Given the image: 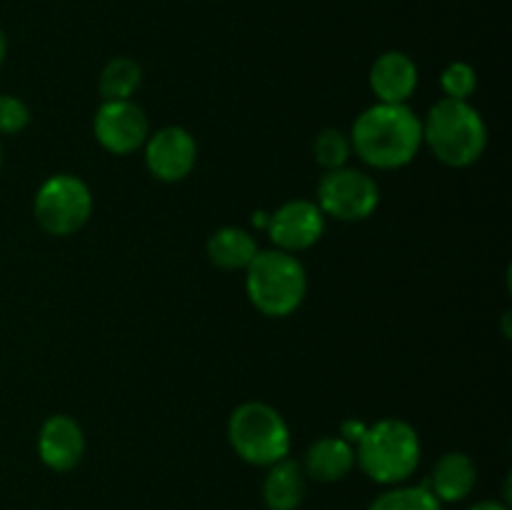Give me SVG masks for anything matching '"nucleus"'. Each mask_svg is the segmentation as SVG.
Segmentation results:
<instances>
[{"label": "nucleus", "instance_id": "obj_20", "mask_svg": "<svg viewBox=\"0 0 512 510\" xmlns=\"http://www.w3.org/2000/svg\"><path fill=\"white\" fill-rule=\"evenodd\" d=\"M440 88H443L445 98L453 100H468L478 88V75L475 68L468 63H450L448 68L440 73Z\"/></svg>", "mask_w": 512, "mask_h": 510}, {"label": "nucleus", "instance_id": "obj_9", "mask_svg": "<svg viewBox=\"0 0 512 510\" xmlns=\"http://www.w3.org/2000/svg\"><path fill=\"white\" fill-rule=\"evenodd\" d=\"M198 160V143L180 125H168L145 140V165L150 175L163 183H178L188 178Z\"/></svg>", "mask_w": 512, "mask_h": 510}, {"label": "nucleus", "instance_id": "obj_23", "mask_svg": "<svg viewBox=\"0 0 512 510\" xmlns=\"http://www.w3.org/2000/svg\"><path fill=\"white\" fill-rule=\"evenodd\" d=\"M5 55H8V38H5V33L0 30V65H3Z\"/></svg>", "mask_w": 512, "mask_h": 510}, {"label": "nucleus", "instance_id": "obj_19", "mask_svg": "<svg viewBox=\"0 0 512 510\" xmlns=\"http://www.w3.org/2000/svg\"><path fill=\"white\" fill-rule=\"evenodd\" d=\"M350 150H353L350 148V138L345 133H340L338 128H325L313 143L315 160H318L325 170L345 168V163H348L350 158Z\"/></svg>", "mask_w": 512, "mask_h": 510}, {"label": "nucleus", "instance_id": "obj_24", "mask_svg": "<svg viewBox=\"0 0 512 510\" xmlns=\"http://www.w3.org/2000/svg\"><path fill=\"white\" fill-rule=\"evenodd\" d=\"M0 163H3V148H0Z\"/></svg>", "mask_w": 512, "mask_h": 510}, {"label": "nucleus", "instance_id": "obj_21", "mask_svg": "<svg viewBox=\"0 0 512 510\" xmlns=\"http://www.w3.org/2000/svg\"><path fill=\"white\" fill-rule=\"evenodd\" d=\"M30 110L15 95L0 93V135H15L28 128Z\"/></svg>", "mask_w": 512, "mask_h": 510}, {"label": "nucleus", "instance_id": "obj_18", "mask_svg": "<svg viewBox=\"0 0 512 510\" xmlns=\"http://www.w3.org/2000/svg\"><path fill=\"white\" fill-rule=\"evenodd\" d=\"M368 510H443L428 485H400L380 493Z\"/></svg>", "mask_w": 512, "mask_h": 510}, {"label": "nucleus", "instance_id": "obj_14", "mask_svg": "<svg viewBox=\"0 0 512 510\" xmlns=\"http://www.w3.org/2000/svg\"><path fill=\"white\" fill-rule=\"evenodd\" d=\"M475 480H478L475 463L465 453L455 450V453H445L435 463L428 488L440 503H458L473 493Z\"/></svg>", "mask_w": 512, "mask_h": 510}, {"label": "nucleus", "instance_id": "obj_4", "mask_svg": "<svg viewBox=\"0 0 512 510\" xmlns=\"http://www.w3.org/2000/svg\"><path fill=\"white\" fill-rule=\"evenodd\" d=\"M245 290L255 308L270 318L293 315L308 293L303 263L285 250H263L245 268Z\"/></svg>", "mask_w": 512, "mask_h": 510}, {"label": "nucleus", "instance_id": "obj_12", "mask_svg": "<svg viewBox=\"0 0 512 510\" xmlns=\"http://www.w3.org/2000/svg\"><path fill=\"white\" fill-rule=\"evenodd\" d=\"M370 88L380 103L405 105L418 88V65L400 50L383 53L370 68Z\"/></svg>", "mask_w": 512, "mask_h": 510}, {"label": "nucleus", "instance_id": "obj_17", "mask_svg": "<svg viewBox=\"0 0 512 510\" xmlns=\"http://www.w3.org/2000/svg\"><path fill=\"white\" fill-rule=\"evenodd\" d=\"M143 83V70L133 58H113L100 73L98 90L103 100H130Z\"/></svg>", "mask_w": 512, "mask_h": 510}, {"label": "nucleus", "instance_id": "obj_6", "mask_svg": "<svg viewBox=\"0 0 512 510\" xmlns=\"http://www.w3.org/2000/svg\"><path fill=\"white\" fill-rule=\"evenodd\" d=\"M35 220L50 235H73L93 213V193L80 178L68 173L53 175L40 185L33 203Z\"/></svg>", "mask_w": 512, "mask_h": 510}, {"label": "nucleus", "instance_id": "obj_22", "mask_svg": "<svg viewBox=\"0 0 512 510\" xmlns=\"http://www.w3.org/2000/svg\"><path fill=\"white\" fill-rule=\"evenodd\" d=\"M468 510H508V505H503V503H495V500H483V503H475V505H470Z\"/></svg>", "mask_w": 512, "mask_h": 510}, {"label": "nucleus", "instance_id": "obj_7", "mask_svg": "<svg viewBox=\"0 0 512 510\" xmlns=\"http://www.w3.org/2000/svg\"><path fill=\"white\" fill-rule=\"evenodd\" d=\"M380 203L378 183L368 173L355 168H335L320 178L318 208L335 220H365L375 213Z\"/></svg>", "mask_w": 512, "mask_h": 510}, {"label": "nucleus", "instance_id": "obj_5", "mask_svg": "<svg viewBox=\"0 0 512 510\" xmlns=\"http://www.w3.org/2000/svg\"><path fill=\"white\" fill-rule=\"evenodd\" d=\"M228 440L240 460L270 468L278 460L288 458L290 428L273 405L250 400L238 405L230 415Z\"/></svg>", "mask_w": 512, "mask_h": 510}, {"label": "nucleus", "instance_id": "obj_15", "mask_svg": "<svg viewBox=\"0 0 512 510\" xmlns=\"http://www.w3.org/2000/svg\"><path fill=\"white\" fill-rule=\"evenodd\" d=\"M263 500L268 510H298L305 500L303 465L290 458L270 465L263 480Z\"/></svg>", "mask_w": 512, "mask_h": 510}, {"label": "nucleus", "instance_id": "obj_11", "mask_svg": "<svg viewBox=\"0 0 512 510\" xmlns=\"http://www.w3.org/2000/svg\"><path fill=\"white\" fill-rule=\"evenodd\" d=\"M38 455L45 468L55 473H68L78 468L85 455L83 428L68 415H53L40 428Z\"/></svg>", "mask_w": 512, "mask_h": 510}, {"label": "nucleus", "instance_id": "obj_2", "mask_svg": "<svg viewBox=\"0 0 512 510\" xmlns=\"http://www.w3.org/2000/svg\"><path fill=\"white\" fill-rule=\"evenodd\" d=\"M355 463L370 480L398 485L415 473L420 463V438L410 423L385 418L365 428L355 443Z\"/></svg>", "mask_w": 512, "mask_h": 510}, {"label": "nucleus", "instance_id": "obj_16", "mask_svg": "<svg viewBox=\"0 0 512 510\" xmlns=\"http://www.w3.org/2000/svg\"><path fill=\"white\" fill-rule=\"evenodd\" d=\"M255 255H258L255 238L243 228L228 225L215 230L208 240V258L220 270H245Z\"/></svg>", "mask_w": 512, "mask_h": 510}, {"label": "nucleus", "instance_id": "obj_1", "mask_svg": "<svg viewBox=\"0 0 512 510\" xmlns=\"http://www.w3.org/2000/svg\"><path fill=\"white\" fill-rule=\"evenodd\" d=\"M423 145V123L408 105L378 103L353 123L350 148L363 163L378 170L408 165Z\"/></svg>", "mask_w": 512, "mask_h": 510}, {"label": "nucleus", "instance_id": "obj_8", "mask_svg": "<svg viewBox=\"0 0 512 510\" xmlns=\"http://www.w3.org/2000/svg\"><path fill=\"white\" fill-rule=\"evenodd\" d=\"M93 130L98 143L113 155L133 153L150 135L148 115L133 100H105L95 115Z\"/></svg>", "mask_w": 512, "mask_h": 510}, {"label": "nucleus", "instance_id": "obj_13", "mask_svg": "<svg viewBox=\"0 0 512 510\" xmlns=\"http://www.w3.org/2000/svg\"><path fill=\"white\" fill-rule=\"evenodd\" d=\"M355 448L345 438H320L308 448L303 460L305 478H313L318 483H338L353 470Z\"/></svg>", "mask_w": 512, "mask_h": 510}, {"label": "nucleus", "instance_id": "obj_10", "mask_svg": "<svg viewBox=\"0 0 512 510\" xmlns=\"http://www.w3.org/2000/svg\"><path fill=\"white\" fill-rule=\"evenodd\" d=\"M270 240L285 253L308 250L323 238L325 215L313 200H290L268 218Z\"/></svg>", "mask_w": 512, "mask_h": 510}, {"label": "nucleus", "instance_id": "obj_3", "mask_svg": "<svg viewBox=\"0 0 512 510\" xmlns=\"http://www.w3.org/2000/svg\"><path fill=\"white\" fill-rule=\"evenodd\" d=\"M423 140L440 163L465 168L483 155L488 145V128L468 100L443 98L425 118Z\"/></svg>", "mask_w": 512, "mask_h": 510}]
</instances>
